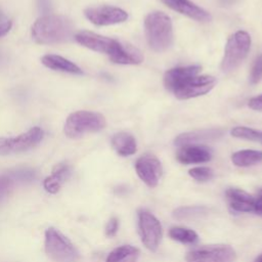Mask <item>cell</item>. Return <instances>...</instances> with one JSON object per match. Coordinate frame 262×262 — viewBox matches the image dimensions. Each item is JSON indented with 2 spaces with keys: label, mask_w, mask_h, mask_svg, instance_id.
<instances>
[{
  "label": "cell",
  "mask_w": 262,
  "mask_h": 262,
  "mask_svg": "<svg viewBox=\"0 0 262 262\" xmlns=\"http://www.w3.org/2000/svg\"><path fill=\"white\" fill-rule=\"evenodd\" d=\"M73 33L72 21L61 15H43L32 27V37L39 44L68 42L73 37Z\"/></svg>",
  "instance_id": "obj_1"
},
{
  "label": "cell",
  "mask_w": 262,
  "mask_h": 262,
  "mask_svg": "<svg viewBox=\"0 0 262 262\" xmlns=\"http://www.w3.org/2000/svg\"><path fill=\"white\" fill-rule=\"evenodd\" d=\"M144 32L149 48L156 52L166 51L173 43L172 20L162 11H152L146 15Z\"/></svg>",
  "instance_id": "obj_2"
},
{
  "label": "cell",
  "mask_w": 262,
  "mask_h": 262,
  "mask_svg": "<svg viewBox=\"0 0 262 262\" xmlns=\"http://www.w3.org/2000/svg\"><path fill=\"white\" fill-rule=\"evenodd\" d=\"M44 247L47 256L54 262H78L80 253L74 244L59 230L48 227L45 230Z\"/></svg>",
  "instance_id": "obj_3"
},
{
  "label": "cell",
  "mask_w": 262,
  "mask_h": 262,
  "mask_svg": "<svg viewBox=\"0 0 262 262\" xmlns=\"http://www.w3.org/2000/svg\"><path fill=\"white\" fill-rule=\"evenodd\" d=\"M104 117L95 112L78 111L72 113L64 124V134L73 139L80 138L87 133H93L102 130L105 127Z\"/></svg>",
  "instance_id": "obj_4"
},
{
  "label": "cell",
  "mask_w": 262,
  "mask_h": 262,
  "mask_svg": "<svg viewBox=\"0 0 262 262\" xmlns=\"http://www.w3.org/2000/svg\"><path fill=\"white\" fill-rule=\"evenodd\" d=\"M251 42V36L245 31H237L228 38L221 60L223 73L233 72L242 64L250 51Z\"/></svg>",
  "instance_id": "obj_5"
},
{
  "label": "cell",
  "mask_w": 262,
  "mask_h": 262,
  "mask_svg": "<svg viewBox=\"0 0 262 262\" xmlns=\"http://www.w3.org/2000/svg\"><path fill=\"white\" fill-rule=\"evenodd\" d=\"M235 259V251L228 245L196 247L185 256L186 262H233Z\"/></svg>",
  "instance_id": "obj_6"
},
{
  "label": "cell",
  "mask_w": 262,
  "mask_h": 262,
  "mask_svg": "<svg viewBox=\"0 0 262 262\" xmlns=\"http://www.w3.org/2000/svg\"><path fill=\"white\" fill-rule=\"evenodd\" d=\"M138 232L144 247L151 252L158 250L162 238V225L148 211H138Z\"/></svg>",
  "instance_id": "obj_7"
},
{
  "label": "cell",
  "mask_w": 262,
  "mask_h": 262,
  "mask_svg": "<svg viewBox=\"0 0 262 262\" xmlns=\"http://www.w3.org/2000/svg\"><path fill=\"white\" fill-rule=\"evenodd\" d=\"M44 132L39 127H33L16 137L0 138V156L26 151L35 147L43 138Z\"/></svg>",
  "instance_id": "obj_8"
},
{
  "label": "cell",
  "mask_w": 262,
  "mask_h": 262,
  "mask_svg": "<svg viewBox=\"0 0 262 262\" xmlns=\"http://www.w3.org/2000/svg\"><path fill=\"white\" fill-rule=\"evenodd\" d=\"M215 84L216 79L213 76L196 75L184 82L173 93L178 99H189L207 94L214 88Z\"/></svg>",
  "instance_id": "obj_9"
},
{
  "label": "cell",
  "mask_w": 262,
  "mask_h": 262,
  "mask_svg": "<svg viewBox=\"0 0 262 262\" xmlns=\"http://www.w3.org/2000/svg\"><path fill=\"white\" fill-rule=\"evenodd\" d=\"M85 16L96 26H110L124 23L128 19V13L115 6H95L88 7L84 10Z\"/></svg>",
  "instance_id": "obj_10"
},
{
  "label": "cell",
  "mask_w": 262,
  "mask_h": 262,
  "mask_svg": "<svg viewBox=\"0 0 262 262\" xmlns=\"http://www.w3.org/2000/svg\"><path fill=\"white\" fill-rule=\"evenodd\" d=\"M75 40L93 51L107 54L108 57L117 52L121 43L115 39L104 37L89 31H82L75 35Z\"/></svg>",
  "instance_id": "obj_11"
},
{
  "label": "cell",
  "mask_w": 262,
  "mask_h": 262,
  "mask_svg": "<svg viewBox=\"0 0 262 262\" xmlns=\"http://www.w3.org/2000/svg\"><path fill=\"white\" fill-rule=\"evenodd\" d=\"M135 170L138 177L150 188L156 187L162 175V165L159 159L151 155L145 154L137 159Z\"/></svg>",
  "instance_id": "obj_12"
},
{
  "label": "cell",
  "mask_w": 262,
  "mask_h": 262,
  "mask_svg": "<svg viewBox=\"0 0 262 262\" xmlns=\"http://www.w3.org/2000/svg\"><path fill=\"white\" fill-rule=\"evenodd\" d=\"M212 157V149L202 144H190L181 146L176 155L177 161L184 165L206 163L209 162Z\"/></svg>",
  "instance_id": "obj_13"
},
{
  "label": "cell",
  "mask_w": 262,
  "mask_h": 262,
  "mask_svg": "<svg viewBox=\"0 0 262 262\" xmlns=\"http://www.w3.org/2000/svg\"><path fill=\"white\" fill-rule=\"evenodd\" d=\"M201 71L200 66H187L177 67L168 70L164 75L165 88L171 92H174L188 79L199 75Z\"/></svg>",
  "instance_id": "obj_14"
},
{
  "label": "cell",
  "mask_w": 262,
  "mask_h": 262,
  "mask_svg": "<svg viewBox=\"0 0 262 262\" xmlns=\"http://www.w3.org/2000/svg\"><path fill=\"white\" fill-rule=\"evenodd\" d=\"M171 9L184 14L196 21H210L211 14L189 0H162Z\"/></svg>",
  "instance_id": "obj_15"
},
{
  "label": "cell",
  "mask_w": 262,
  "mask_h": 262,
  "mask_svg": "<svg viewBox=\"0 0 262 262\" xmlns=\"http://www.w3.org/2000/svg\"><path fill=\"white\" fill-rule=\"evenodd\" d=\"M223 135V130L221 129H203V130H195L191 132H185L182 134H179L175 140V145L181 147L184 145H190V144H198L200 142L208 141V140H214L216 138H219Z\"/></svg>",
  "instance_id": "obj_16"
},
{
  "label": "cell",
  "mask_w": 262,
  "mask_h": 262,
  "mask_svg": "<svg viewBox=\"0 0 262 262\" xmlns=\"http://www.w3.org/2000/svg\"><path fill=\"white\" fill-rule=\"evenodd\" d=\"M229 207L241 213L254 212L255 198L239 188H228L225 192Z\"/></svg>",
  "instance_id": "obj_17"
},
{
  "label": "cell",
  "mask_w": 262,
  "mask_h": 262,
  "mask_svg": "<svg viewBox=\"0 0 262 262\" xmlns=\"http://www.w3.org/2000/svg\"><path fill=\"white\" fill-rule=\"evenodd\" d=\"M111 61L119 64H138L143 61V55L137 48L132 45L121 43L115 54L110 56Z\"/></svg>",
  "instance_id": "obj_18"
},
{
  "label": "cell",
  "mask_w": 262,
  "mask_h": 262,
  "mask_svg": "<svg viewBox=\"0 0 262 262\" xmlns=\"http://www.w3.org/2000/svg\"><path fill=\"white\" fill-rule=\"evenodd\" d=\"M112 145L116 152L122 157L132 156L137 150L136 140L130 133L119 132L112 137Z\"/></svg>",
  "instance_id": "obj_19"
},
{
  "label": "cell",
  "mask_w": 262,
  "mask_h": 262,
  "mask_svg": "<svg viewBox=\"0 0 262 262\" xmlns=\"http://www.w3.org/2000/svg\"><path fill=\"white\" fill-rule=\"evenodd\" d=\"M42 63L54 71L71 73V74H82V70L73 61L56 54H46L41 58Z\"/></svg>",
  "instance_id": "obj_20"
},
{
  "label": "cell",
  "mask_w": 262,
  "mask_h": 262,
  "mask_svg": "<svg viewBox=\"0 0 262 262\" xmlns=\"http://www.w3.org/2000/svg\"><path fill=\"white\" fill-rule=\"evenodd\" d=\"M139 253V250L133 246H120L107 255L105 262H136Z\"/></svg>",
  "instance_id": "obj_21"
},
{
  "label": "cell",
  "mask_w": 262,
  "mask_h": 262,
  "mask_svg": "<svg viewBox=\"0 0 262 262\" xmlns=\"http://www.w3.org/2000/svg\"><path fill=\"white\" fill-rule=\"evenodd\" d=\"M231 161L237 167H250L262 162V151L242 149L232 154Z\"/></svg>",
  "instance_id": "obj_22"
},
{
  "label": "cell",
  "mask_w": 262,
  "mask_h": 262,
  "mask_svg": "<svg viewBox=\"0 0 262 262\" xmlns=\"http://www.w3.org/2000/svg\"><path fill=\"white\" fill-rule=\"evenodd\" d=\"M169 236L176 242L186 245H194L199 241L198 233L189 228L173 226L169 229Z\"/></svg>",
  "instance_id": "obj_23"
},
{
  "label": "cell",
  "mask_w": 262,
  "mask_h": 262,
  "mask_svg": "<svg viewBox=\"0 0 262 262\" xmlns=\"http://www.w3.org/2000/svg\"><path fill=\"white\" fill-rule=\"evenodd\" d=\"M208 209L206 207L201 206H189V207H180L173 212V217L177 220L184 219H193L196 217L206 214Z\"/></svg>",
  "instance_id": "obj_24"
},
{
  "label": "cell",
  "mask_w": 262,
  "mask_h": 262,
  "mask_svg": "<svg viewBox=\"0 0 262 262\" xmlns=\"http://www.w3.org/2000/svg\"><path fill=\"white\" fill-rule=\"evenodd\" d=\"M230 134L236 138L251 141H259L262 143V132L249 127L236 126L230 130Z\"/></svg>",
  "instance_id": "obj_25"
},
{
  "label": "cell",
  "mask_w": 262,
  "mask_h": 262,
  "mask_svg": "<svg viewBox=\"0 0 262 262\" xmlns=\"http://www.w3.org/2000/svg\"><path fill=\"white\" fill-rule=\"evenodd\" d=\"M7 173L14 182H31L37 176L36 171L31 168H17L10 170Z\"/></svg>",
  "instance_id": "obj_26"
},
{
  "label": "cell",
  "mask_w": 262,
  "mask_h": 262,
  "mask_svg": "<svg viewBox=\"0 0 262 262\" xmlns=\"http://www.w3.org/2000/svg\"><path fill=\"white\" fill-rule=\"evenodd\" d=\"M188 174L200 182L209 181L214 177V171L209 167H194L188 171Z\"/></svg>",
  "instance_id": "obj_27"
},
{
  "label": "cell",
  "mask_w": 262,
  "mask_h": 262,
  "mask_svg": "<svg viewBox=\"0 0 262 262\" xmlns=\"http://www.w3.org/2000/svg\"><path fill=\"white\" fill-rule=\"evenodd\" d=\"M262 79V54H259L254 62L251 70V74L249 77V82L252 85L259 83Z\"/></svg>",
  "instance_id": "obj_28"
},
{
  "label": "cell",
  "mask_w": 262,
  "mask_h": 262,
  "mask_svg": "<svg viewBox=\"0 0 262 262\" xmlns=\"http://www.w3.org/2000/svg\"><path fill=\"white\" fill-rule=\"evenodd\" d=\"M62 180L59 179L57 176L51 174L50 176H47L44 180H43V187L44 189L49 192V193H56L59 191L60 186L62 184Z\"/></svg>",
  "instance_id": "obj_29"
},
{
  "label": "cell",
  "mask_w": 262,
  "mask_h": 262,
  "mask_svg": "<svg viewBox=\"0 0 262 262\" xmlns=\"http://www.w3.org/2000/svg\"><path fill=\"white\" fill-rule=\"evenodd\" d=\"M14 181L8 175V173L0 174V202L9 193L11 188L13 187Z\"/></svg>",
  "instance_id": "obj_30"
},
{
  "label": "cell",
  "mask_w": 262,
  "mask_h": 262,
  "mask_svg": "<svg viewBox=\"0 0 262 262\" xmlns=\"http://www.w3.org/2000/svg\"><path fill=\"white\" fill-rule=\"evenodd\" d=\"M51 174L57 176L59 179L64 181L66 179L69 178V176L71 174L70 166L68 164H66V163H59V164L54 166Z\"/></svg>",
  "instance_id": "obj_31"
},
{
  "label": "cell",
  "mask_w": 262,
  "mask_h": 262,
  "mask_svg": "<svg viewBox=\"0 0 262 262\" xmlns=\"http://www.w3.org/2000/svg\"><path fill=\"white\" fill-rule=\"evenodd\" d=\"M119 229V220L116 217H113L108 220V222L105 225V235L108 237H112L117 234Z\"/></svg>",
  "instance_id": "obj_32"
},
{
  "label": "cell",
  "mask_w": 262,
  "mask_h": 262,
  "mask_svg": "<svg viewBox=\"0 0 262 262\" xmlns=\"http://www.w3.org/2000/svg\"><path fill=\"white\" fill-rule=\"evenodd\" d=\"M12 27V21L0 10V37L6 35Z\"/></svg>",
  "instance_id": "obj_33"
},
{
  "label": "cell",
  "mask_w": 262,
  "mask_h": 262,
  "mask_svg": "<svg viewBox=\"0 0 262 262\" xmlns=\"http://www.w3.org/2000/svg\"><path fill=\"white\" fill-rule=\"evenodd\" d=\"M248 104H249L250 108H252L254 111L262 112V94L258 95V96H255V97H252L249 100Z\"/></svg>",
  "instance_id": "obj_34"
},
{
  "label": "cell",
  "mask_w": 262,
  "mask_h": 262,
  "mask_svg": "<svg viewBox=\"0 0 262 262\" xmlns=\"http://www.w3.org/2000/svg\"><path fill=\"white\" fill-rule=\"evenodd\" d=\"M254 212H255V213H257V214L262 215V187L258 190L257 196L255 198Z\"/></svg>",
  "instance_id": "obj_35"
},
{
  "label": "cell",
  "mask_w": 262,
  "mask_h": 262,
  "mask_svg": "<svg viewBox=\"0 0 262 262\" xmlns=\"http://www.w3.org/2000/svg\"><path fill=\"white\" fill-rule=\"evenodd\" d=\"M37 4H38L40 12L47 15L48 12L50 11V2H49V0H37Z\"/></svg>",
  "instance_id": "obj_36"
},
{
  "label": "cell",
  "mask_w": 262,
  "mask_h": 262,
  "mask_svg": "<svg viewBox=\"0 0 262 262\" xmlns=\"http://www.w3.org/2000/svg\"><path fill=\"white\" fill-rule=\"evenodd\" d=\"M254 262H262V254L261 255H259L256 259H255V261Z\"/></svg>",
  "instance_id": "obj_37"
}]
</instances>
